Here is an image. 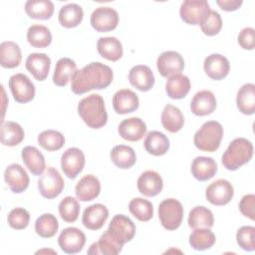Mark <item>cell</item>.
<instances>
[{"label":"cell","instance_id":"5bb4252c","mask_svg":"<svg viewBox=\"0 0 255 255\" xmlns=\"http://www.w3.org/2000/svg\"><path fill=\"white\" fill-rule=\"evenodd\" d=\"M156 67L159 74L168 79L174 75L180 74L184 68V60L182 56L175 51H165L158 56Z\"/></svg>","mask_w":255,"mask_h":255},{"label":"cell","instance_id":"e0dca14e","mask_svg":"<svg viewBox=\"0 0 255 255\" xmlns=\"http://www.w3.org/2000/svg\"><path fill=\"white\" fill-rule=\"evenodd\" d=\"M109 217L108 208L102 203H95L88 206L82 216L83 225L90 230H99L106 223Z\"/></svg>","mask_w":255,"mask_h":255},{"label":"cell","instance_id":"5b68a950","mask_svg":"<svg viewBox=\"0 0 255 255\" xmlns=\"http://www.w3.org/2000/svg\"><path fill=\"white\" fill-rule=\"evenodd\" d=\"M158 217L163 228L170 231L175 230L181 225L183 218V206L177 199H164L159 203Z\"/></svg>","mask_w":255,"mask_h":255},{"label":"cell","instance_id":"f35d334b","mask_svg":"<svg viewBox=\"0 0 255 255\" xmlns=\"http://www.w3.org/2000/svg\"><path fill=\"white\" fill-rule=\"evenodd\" d=\"M188 225L192 229L211 228L214 223V217L210 209L205 206H195L188 214Z\"/></svg>","mask_w":255,"mask_h":255},{"label":"cell","instance_id":"30bf717a","mask_svg":"<svg viewBox=\"0 0 255 255\" xmlns=\"http://www.w3.org/2000/svg\"><path fill=\"white\" fill-rule=\"evenodd\" d=\"M91 25L98 32H109L117 28L119 14L112 7L101 6L96 8L91 15Z\"/></svg>","mask_w":255,"mask_h":255},{"label":"cell","instance_id":"816d5d0a","mask_svg":"<svg viewBox=\"0 0 255 255\" xmlns=\"http://www.w3.org/2000/svg\"><path fill=\"white\" fill-rule=\"evenodd\" d=\"M242 3H243L242 0H217L216 1V4L222 10L227 12H231L239 9Z\"/></svg>","mask_w":255,"mask_h":255},{"label":"cell","instance_id":"9c48e42d","mask_svg":"<svg viewBox=\"0 0 255 255\" xmlns=\"http://www.w3.org/2000/svg\"><path fill=\"white\" fill-rule=\"evenodd\" d=\"M109 232L122 245L129 242L135 235V225L130 218L124 214H117L110 222Z\"/></svg>","mask_w":255,"mask_h":255},{"label":"cell","instance_id":"3957f363","mask_svg":"<svg viewBox=\"0 0 255 255\" xmlns=\"http://www.w3.org/2000/svg\"><path fill=\"white\" fill-rule=\"evenodd\" d=\"M253 144L244 137L233 139L224 151L221 161L228 170H236L250 161L253 156Z\"/></svg>","mask_w":255,"mask_h":255},{"label":"cell","instance_id":"8d00e7d4","mask_svg":"<svg viewBox=\"0 0 255 255\" xmlns=\"http://www.w3.org/2000/svg\"><path fill=\"white\" fill-rule=\"evenodd\" d=\"M238 110L244 115H253L255 113V86L252 83L243 85L236 97Z\"/></svg>","mask_w":255,"mask_h":255},{"label":"cell","instance_id":"ffe728a7","mask_svg":"<svg viewBox=\"0 0 255 255\" xmlns=\"http://www.w3.org/2000/svg\"><path fill=\"white\" fill-rule=\"evenodd\" d=\"M25 67L37 81H44L49 75L51 59L44 53H32L27 57Z\"/></svg>","mask_w":255,"mask_h":255},{"label":"cell","instance_id":"9a60e30c","mask_svg":"<svg viewBox=\"0 0 255 255\" xmlns=\"http://www.w3.org/2000/svg\"><path fill=\"white\" fill-rule=\"evenodd\" d=\"M4 179L13 193H21L29 186V175L22 165L12 163L8 165L4 172Z\"/></svg>","mask_w":255,"mask_h":255},{"label":"cell","instance_id":"83f0119b","mask_svg":"<svg viewBox=\"0 0 255 255\" xmlns=\"http://www.w3.org/2000/svg\"><path fill=\"white\" fill-rule=\"evenodd\" d=\"M77 72V64L70 58H61L55 66L53 74V83L58 87H65L72 80Z\"/></svg>","mask_w":255,"mask_h":255},{"label":"cell","instance_id":"1f68e13d","mask_svg":"<svg viewBox=\"0 0 255 255\" xmlns=\"http://www.w3.org/2000/svg\"><path fill=\"white\" fill-rule=\"evenodd\" d=\"M190 87V80L181 73L168 78L165 83L166 94L173 100L183 99L189 93Z\"/></svg>","mask_w":255,"mask_h":255},{"label":"cell","instance_id":"603a6c76","mask_svg":"<svg viewBox=\"0 0 255 255\" xmlns=\"http://www.w3.org/2000/svg\"><path fill=\"white\" fill-rule=\"evenodd\" d=\"M118 131L126 140L138 141L146 132V125L141 119L133 117L124 120L118 128Z\"/></svg>","mask_w":255,"mask_h":255},{"label":"cell","instance_id":"74e56055","mask_svg":"<svg viewBox=\"0 0 255 255\" xmlns=\"http://www.w3.org/2000/svg\"><path fill=\"white\" fill-rule=\"evenodd\" d=\"M83 8L76 3H69L63 6L58 15L59 23L65 28L77 27L83 20Z\"/></svg>","mask_w":255,"mask_h":255},{"label":"cell","instance_id":"ac0fdd59","mask_svg":"<svg viewBox=\"0 0 255 255\" xmlns=\"http://www.w3.org/2000/svg\"><path fill=\"white\" fill-rule=\"evenodd\" d=\"M139 100L137 95L129 89L119 90L113 96V107L117 114L126 115L137 110Z\"/></svg>","mask_w":255,"mask_h":255},{"label":"cell","instance_id":"f907efd6","mask_svg":"<svg viewBox=\"0 0 255 255\" xmlns=\"http://www.w3.org/2000/svg\"><path fill=\"white\" fill-rule=\"evenodd\" d=\"M254 29L251 27L243 28L239 35H238V44L243 48L244 50H253L255 46V40H254Z\"/></svg>","mask_w":255,"mask_h":255},{"label":"cell","instance_id":"681fc988","mask_svg":"<svg viewBox=\"0 0 255 255\" xmlns=\"http://www.w3.org/2000/svg\"><path fill=\"white\" fill-rule=\"evenodd\" d=\"M255 195L254 194H246L244 195L239 202V209L242 215L245 217L254 220L255 218Z\"/></svg>","mask_w":255,"mask_h":255},{"label":"cell","instance_id":"ab89813d","mask_svg":"<svg viewBox=\"0 0 255 255\" xmlns=\"http://www.w3.org/2000/svg\"><path fill=\"white\" fill-rule=\"evenodd\" d=\"M189 245L198 251H203L211 248L215 241V234L209 228H197L193 229V232L189 235Z\"/></svg>","mask_w":255,"mask_h":255},{"label":"cell","instance_id":"7dc6e473","mask_svg":"<svg viewBox=\"0 0 255 255\" xmlns=\"http://www.w3.org/2000/svg\"><path fill=\"white\" fill-rule=\"evenodd\" d=\"M29 221L30 214L25 208L22 207L13 208L7 216V222L9 226L16 230L25 229L29 225Z\"/></svg>","mask_w":255,"mask_h":255},{"label":"cell","instance_id":"4316f807","mask_svg":"<svg viewBox=\"0 0 255 255\" xmlns=\"http://www.w3.org/2000/svg\"><path fill=\"white\" fill-rule=\"evenodd\" d=\"M123 246L124 245L119 243L107 229L101 235L100 239L90 246V249L88 250V254L117 255L122 251Z\"/></svg>","mask_w":255,"mask_h":255},{"label":"cell","instance_id":"ba28073f","mask_svg":"<svg viewBox=\"0 0 255 255\" xmlns=\"http://www.w3.org/2000/svg\"><path fill=\"white\" fill-rule=\"evenodd\" d=\"M8 85L14 100L19 104L29 103L35 97V86L25 74L18 73L11 76Z\"/></svg>","mask_w":255,"mask_h":255},{"label":"cell","instance_id":"c3c4849f","mask_svg":"<svg viewBox=\"0 0 255 255\" xmlns=\"http://www.w3.org/2000/svg\"><path fill=\"white\" fill-rule=\"evenodd\" d=\"M200 28L204 35H217L222 28V19L220 14L216 11L211 10L209 14L204 18V20L200 23Z\"/></svg>","mask_w":255,"mask_h":255},{"label":"cell","instance_id":"d590c367","mask_svg":"<svg viewBox=\"0 0 255 255\" xmlns=\"http://www.w3.org/2000/svg\"><path fill=\"white\" fill-rule=\"evenodd\" d=\"M54 4L50 0H28L25 3L27 15L36 20H48L54 13Z\"/></svg>","mask_w":255,"mask_h":255},{"label":"cell","instance_id":"7a4b0ae2","mask_svg":"<svg viewBox=\"0 0 255 255\" xmlns=\"http://www.w3.org/2000/svg\"><path fill=\"white\" fill-rule=\"evenodd\" d=\"M78 114L91 128H101L108 122L105 101L98 94H92L82 99L78 104Z\"/></svg>","mask_w":255,"mask_h":255},{"label":"cell","instance_id":"e575fe53","mask_svg":"<svg viewBox=\"0 0 255 255\" xmlns=\"http://www.w3.org/2000/svg\"><path fill=\"white\" fill-rule=\"evenodd\" d=\"M23 128L15 122L7 121L1 124V142L6 146H16L24 139Z\"/></svg>","mask_w":255,"mask_h":255},{"label":"cell","instance_id":"d6986e66","mask_svg":"<svg viewBox=\"0 0 255 255\" xmlns=\"http://www.w3.org/2000/svg\"><path fill=\"white\" fill-rule=\"evenodd\" d=\"M138 191L147 197H153L159 194L163 188V181L158 172L146 170L142 172L136 182Z\"/></svg>","mask_w":255,"mask_h":255},{"label":"cell","instance_id":"4fadbf2b","mask_svg":"<svg viewBox=\"0 0 255 255\" xmlns=\"http://www.w3.org/2000/svg\"><path fill=\"white\" fill-rule=\"evenodd\" d=\"M85 154L78 147H70L61 156V167L64 174L71 179H74L82 172L85 166Z\"/></svg>","mask_w":255,"mask_h":255},{"label":"cell","instance_id":"60d3db41","mask_svg":"<svg viewBox=\"0 0 255 255\" xmlns=\"http://www.w3.org/2000/svg\"><path fill=\"white\" fill-rule=\"evenodd\" d=\"M27 40L34 48H46L52 42V34L46 26L35 24L29 27Z\"/></svg>","mask_w":255,"mask_h":255},{"label":"cell","instance_id":"8992f818","mask_svg":"<svg viewBox=\"0 0 255 255\" xmlns=\"http://www.w3.org/2000/svg\"><path fill=\"white\" fill-rule=\"evenodd\" d=\"M64 186L65 182L62 175L54 167H48L38 180L39 192L47 199H53L59 196L63 191Z\"/></svg>","mask_w":255,"mask_h":255},{"label":"cell","instance_id":"2e32d148","mask_svg":"<svg viewBox=\"0 0 255 255\" xmlns=\"http://www.w3.org/2000/svg\"><path fill=\"white\" fill-rule=\"evenodd\" d=\"M203 69L210 79L220 81L228 75L230 70V64L226 57L215 53L205 58L203 63Z\"/></svg>","mask_w":255,"mask_h":255},{"label":"cell","instance_id":"ee69618b","mask_svg":"<svg viewBox=\"0 0 255 255\" xmlns=\"http://www.w3.org/2000/svg\"><path fill=\"white\" fill-rule=\"evenodd\" d=\"M129 212L139 221H149L153 216V206L151 202L146 199L136 197L128 203Z\"/></svg>","mask_w":255,"mask_h":255},{"label":"cell","instance_id":"f546056e","mask_svg":"<svg viewBox=\"0 0 255 255\" xmlns=\"http://www.w3.org/2000/svg\"><path fill=\"white\" fill-rule=\"evenodd\" d=\"M143 146L149 154L160 156L165 154L169 149V139L164 133L157 130H151L147 132L143 141Z\"/></svg>","mask_w":255,"mask_h":255},{"label":"cell","instance_id":"f1b7e54d","mask_svg":"<svg viewBox=\"0 0 255 255\" xmlns=\"http://www.w3.org/2000/svg\"><path fill=\"white\" fill-rule=\"evenodd\" d=\"M97 50L99 54L112 62L120 60L124 50L121 41L116 37H102L97 42Z\"/></svg>","mask_w":255,"mask_h":255},{"label":"cell","instance_id":"d4e9b609","mask_svg":"<svg viewBox=\"0 0 255 255\" xmlns=\"http://www.w3.org/2000/svg\"><path fill=\"white\" fill-rule=\"evenodd\" d=\"M22 160L33 175H42L46 168L45 157L35 146L27 145L21 151Z\"/></svg>","mask_w":255,"mask_h":255},{"label":"cell","instance_id":"bcb514c9","mask_svg":"<svg viewBox=\"0 0 255 255\" xmlns=\"http://www.w3.org/2000/svg\"><path fill=\"white\" fill-rule=\"evenodd\" d=\"M236 241L239 247L245 251L255 250V227L253 226H242L237 230Z\"/></svg>","mask_w":255,"mask_h":255},{"label":"cell","instance_id":"7402d4cb","mask_svg":"<svg viewBox=\"0 0 255 255\" xmlns=\"http://www.w3.org/2000/svg\"><path fill=\"white\" fill-rule=\"evenodd\" d=\"M216 109V99L211 91L203 90L197 92L190 103L191 112L198 117L212 114Z\"/></svg>","mask_w":255,"mask_h":255},{"label":"cell","instance_id":"f6af8a7d","mask_svg":"<svg viewBox=\"0 0 255 255\" xmlns=\"http://www.w3.org/2000/svg\"><path fill=\"white\" fill-rule=\"evenodd\" d=\"M80 204L72 196H66L59 203V213L61 218L68 223L75 222L80 214Z\"/></svg>","mask_w":255,"mask_h":255},{"label":"cell","instance_id":"7bdbcfd3","mask_svg":"<svg viewBox=\"0 0 255 255\" xmlns=\"http://www.w3.org/2000/svg\"><path fill=\"white\" fill-rule=\"evenodd\" d=\"M38 143L48 151L59 150L65 144L64 135L55 129H47L38 135Z\"/></svg>","mask_w":255,"mask_h":255},{"label":"cell","instance_id":"d6a6232c","mask_svg":"<svg viewBox=\"0 0 255 255\" xmlns=\"http://www.w3.org/2000/svg\"><path fill=\"white\" fill-rule=\"evenodd\" d=\"M110 157L113 163L122 169L130 168L136 161V155L133 148L125 144L114 146L110 152Z\"/></svg>","mask_w":255,"mask_h":255},{"label":"cell","instance_id":"b9f144b4","mask_svg":"<svg viewBox=\"0 0 255 255\" xmlns=\"http://www.w3.org/2000/svg\"><path fill=\"white\" fill-rule=\"evenodd\" d=\"M59 228V222L52 213H44L40 215L35 222V231L42 238L53 237Z\"/></svg>","mask_w":255,"mask_h":255},{"label":"cell","instance_id":"6da1fadb","mask_svg":"<svg viewBox=\"0 0 255 255\" xmlns=\"http://www.w3.org/2000/svg\"><path fill=\"white\" fill-rule=\"evenodd\" d=\"M113 70L101 63L92 62L77 70L71 80V90L76 95H83L92 90H103L113 82Z\"/></svg>","mask_w":255,"mask_h":255},{"label":"cell","instance_id":"4dcf8cb0","mask_svg":"<svg viewBox=\"0 0 255 255\" xmlns=\"http://www.w3.org/2000/svg\"><path fill=\"white\" fill-rule=\"evenodd\" d=\"M22 60L21 49L13 41H4L0 45V64L3 68L13 69L20 65Z\"/></svg>","mask_w":255,"mask_h":255},{"label":"cell","instance_id":"44dd1931","mask_svg":"<svg viewBox=\"0 0 255 255\" xmlns=\"http://www.w3.org/2000/svg\"><path fill=\"white\" fill-rule=\"evenodd\" d=\"M128 81L138 91L147 92L154 85V76L148 66L136 65L129 70Z\"/></svg>","mask_w":255,"mask_h":255},{"label":"cell","instance_id":"52a82bcc","mask_svg":"<svg viewBox=\"0 0 255 255\" xmlns=\"http://www.w3.org/2000/svg\"><path fill=\"white\" fill-rule=\"evenodd\" d=\"M210 11V6L205 0H185L180 6L179 15L186 24L200 25Z\"/></svg>","mask_w":255,"mask_h":255},{"label":"cell","instance_id":"cb8c5ba5","mask_svg":"<svg viewBox=\"0 0 255 255\" xmlns=\"http://www.w3.org/2000/svg\"><path fill=\"white\" fill-rule=\"evenodd\" d=\"M101 192L100 180L92 175L87 174L82 177L75 187V193L80 201H91L99 196Z\"/></svg>","mask_w":255,"mask_h":255},{"label":"cell","instance_id":"836d02e7","mask_svg":"<svg viewBox=\"0 0 255 255\" xmlns=\"http://www.w3.org/2000/svg\"><path fill=\"white\" fill-rule=\"evenodd\" d=\"M161 125L169 132L179 131L184 125V117L181 111L172 105H166L161 113Z\"/></svg>","mask_w":255,"mask_h":255},{"label":"cell","instance_id":"484cf974","mask_svg":"<svg viewBox=\"0 0 255 255\" xmlns=\"http://www.w3.org/2000/svg\"><path fill=\"white\" fill-rule=\"evenodd\" d=\"M217 163L212 157L197 156L191 163V173L199 181H206L212 178L217 172Z\"/></svg>","mask_w":255,"mask_h":255},{"label":"cell","instance_id":"7c38bea8","mask_svg":"<svg viewBox=\"0 0 255 255\" xmlns=\"http://www.w3.org/2000/svg\"><path fill=\"white\" fill-rule=\"evenodd\" d=\"M86 243L85 233L77 227H67L63 229L58 237L60 248L67 254H76L82 251Z\"/></svg>","mask_w":255,"mask_h":255},{"label":"cell","instance_id":"8fae6325","mask_svg":"<svg viewBox=\"0 0 255 255\" xmlns=\"http://www.w3.org/2000/svg\"><path fill=\"white\" fill-rule=\"evenodd\" d=\"M234 195L233 185L226 179H217L205 190L206 199L213 205L222 206L230 202Z\"/></svg>","mask_w":255,"mask_h":255},{"label":"cell","instance_id":"277c9868","mask_svg":"<svg viewBox=\"0 0 255 255\" xmlns=\"http://www.w3.org/2000/svg\"><path fill=\"white\" fill-rule=\"evenodd\" d=\"M222 137L223 128L221 124L216 121H208L195 132L193 142L199 150L213 152L219 148Z\"/></svg>","mask_w":255,"mask_h":255}]
</instances>
